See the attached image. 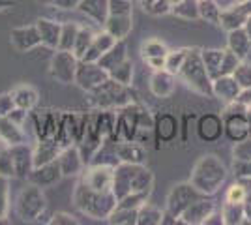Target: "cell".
<instances>
[{
  "label": "cell",
  "instance_id": "obj_1",
  "mask_svg": "<svg viewBox=\"0 0 251 225\" xmlns=\"http://www.w3.org/2000/svg\"><path fill=\"white\" fill-rule=\"evenodd\" d=\"M154 186V175L139 163H118L115 167L113 193L122 199L129 193H150Z\"/></svg>",
  "mask_w": 251,
  "mask_h": 225
},
{
  "label": "cell",
  "instance_id": "obj_2",
  "mask_svg": "<svg viewBox=\"0 0 251 225\" xmlns=\"http://www.w3.org/2000/svg\"><path fill=\"white\" fill-rule=\"evenodd\" d=\"M74 203L83 214L96 220H107L109 214L116 208L118 199L113 192H96L81 180L75 186Z\"/></svg>",
  "mask_w": 251,
  "mask_h": 225
},
{
  "label": "cell",
  "instance_id": "obj_3",
  "mask_svg": "<svg viewBox=\"0 0 251 225\" xmlns=\"http://www.w3.org/2000/svg\"><path fill=\"white\" fill-rule=\"evenodd\" d=\"M227 171L225 165L218 160V156L214 154H204L193 167L191 178L189 182L193 184L199 192H202L204 195H212L218 192V188L221 186V182L225 180Z\"/></svg>",
  "mask_w": 251,
  "mask_h": 225
},
{
  "label": "cell",
  "instance_id": "obj_4",
  "mask_svg": "<svg viewBox=\"0 0 251 225\" xmlns=\"http://www.w3.org/2000/svg\"><path fill=\"white\" fill-rule=\"evenodd\" d=\"M88 101L96 109H122L133 103V92L127 85H122L115 79H107L103 85L88 92Z\"/></svg>",
  "mask_w": 251,
  "mask_h": 225
},
{
  "label": "cell",
  "instance_id": "obj_5",
  "mask_svg": "<svg viewBox=\"0 0 251 225\" xmlns=\"http://www.w3.org/2000/svg\"><path fill=\"white\" fill-rule=\"evenodd\" d=\"M178 77L186 83V85L204 96H214V88H212V77H210L206 66L202 62L199 49H189L188 58L184 66L180 68Z\"/></svg>",
  "mask_w": 251,
  "mask_h": 225
},
{
  "label": "cell",
  "instance_id": "obj_6",
  "mask_svg": "<svg viewBox=\"0 0 251 225\" xmlns=\"http://www.w3.org/2000/svg\"><path fill=\"white\" fill-rule=\"evenodd\" d=\"M15 210L23 222H38L47 212V199L42 188L38 184H26L17 197Z\"/></svg>",
  "mask_w": 251,
  "mask_h": 225
},
{
  "label": "cell",
  "instance_id": "obj_7",
  "mask_svg": "<svg viewBox=\"0 0 251 225\" xmlns=\"http://www.w3.org/2000/svg\"><path fill=\"white\" fill-rule=\"evenodd\" d=\"M77 66H79V58L75 56L74 51L54 49V54L51 56V64H49V74L56 83L70 85V83H75Z\"/></svg>",
  "mask_w": 251,
  "mask_h": 225
},
{
  "label": "cell",
  "instance_id": "obj_8",
  "mask_svg": "<svg viewBox=\"0 0 251 225\" xmlns=\"http://www.w3.org/2000/svg\"><path fill=\"white\" fill-rule=\"evenodd\" d=\"M202 195H204V193L199 192L191 182L176 184L167 195V212L175 216L176 220H180L182 212H184L193 201L201 199Z\"/></svg>",
  "mask_w": 251,
  "mask_h": 225
},
{
  "label": "cell",
  "instance_id": "obj_9",
  "mask_svg": "<svg viewBox=\"0 0 251 225\" xmlns=\"http://www.w3.org/2000/svg\"><path fill=\"white\" fill-rule=\"evenodd\" d=\"M107 79H109V72L103 70L98 62L79 60L77 74H75V85L83 88L84 92H90L100 85H103Z\"/></svg>",
  "mask_w": 251,
  "mask_h": 225
},
{
  "label": "cell",
  "instance_id": "obj_10",
  "mask_svg": "<svg viewBox=\"0 0 251 225\" xmlns=\"http://www.w3.org/2000/svg\"><path fill=\"white\" fill-rule=\"evenodd\" d=\"M81 180L96 192H113L115 167H111V165H90V169L84 173Z\"/></svg>",
  "mask_w": 251,
  "mask_h": 225
},
{
  "label": "cell",
  "instance_id": "obj_11",
  "mask_svg": "<svg viewBox=\"0 0 251 225\" xmlns=\"http://www.w3.org/2000/svg\"><path fill=\"white\" fill-rule=\"evenodd\" d=\"M216 212V203L212 199H206V195H202L201 199L193 201L188 208L182 212L178 224H188V225H197V224H206L210 216Z\"/></svg>",
  "mask_w": 251,
  "mask_h": 225
},
{
  "label": "cell",
  "instance_id": "obj_12",
  "mask_svg": "<svg viewBox=\"0 0 251 225\" xmlns=\"http://www.w3.org/2000/svg\"><path fill=\"white\" fill-rule=\"evenodd\" d=\"M10 43L17 53H26V51H32L34 47L42 45V36L38 32L36 25L17 26L10 32Z\"/></svg>",
  "mask_w": 251,
  "mask_h": 225
},
{
  "label": "cell",
  "instance_id": "obj_13",
  "mask_svg": "<svg viewBox=\"0 0 251 225\" xmlns=\"http://www.w3.org/2000/svg\"><path fill=\"white\" fill-rule=\"evenodd\" d=\"M8 150H10L11 161H13L15 176L28 180V175L34 169V149L28 147V143H21L15 147H8Z\"/></svg>",
  "mask_w": 251,
  "mask_h": 225
},
{
  "label": "cell",
  "instance_id": "obj_14",
  "mask_svg": "<svg viewBox=\"0 0 251 225\" xmlns=\"http://www.w3.org/2000/svg\"><path fill=\"white\" fill-rule=\"evenodd\" d=\"M26 124H21L17 120H13L10 115L0 118V143L4 147H15V145H21L28 141L26 135Z\"/></svg>",
  "mask_w": 251,
  "mask_h": 225
},
{
  "label": "cell",
  "instance_id": "obj_15",
  "mask_svg": "<svg viewBox=\"0 0 251 225\" xmlns=\"http://www.w3.org/2000/svg\"><path fill=\"white\" fill-rule=\"evenodd\" d=\"M116 154L120 163H139L145 165L147 150L139 141H116Z\"/></svg>",
  "mask_w": 251,
  "mask_h": 225
},
{
  "label": "cell",
  "instance_id": "obj_16",
  "mask_svg": "<svg viewBox=\"0 0 251 225\" xmlns=\"http://www.w3.org/2000/svg\"><path fill=\"white\" fill-rule=\"evenodd\" d=\"M62 178V171H60V165H58V160L51 161V163H45V165H40V167H34L32 173L28 175V182L38 184L40 188H45V186H52Z\"/></svg>",
  "mask_w": 251,
  "mask_h": 225
},
{
  "label": "cell",
  "instance_id": "obj_17",
  "mask_svg": "<svg viewBox=\"0 0 251 225\" xmlns=\"http://www.w3.org/2000/svg\"><path fill=\"white\" fill-rule=\"evenodd\" d=\"M58 165H60V171L62 176H75V175H81V171L84 169V160L81 156V150L77 147H66L58 156Z\"/></svg>",
  "mask_w": 251,
  "mask_h": 225
},
{
  "label": "cell",
  "instance_id": "obj_18",
  "mask_svg": "<svg viewBox=\"0 0 251 225\" xmlns=\"http://www.w3.org/2000/svg\"><path fill=\"white\" fill-rule=\"evenodd\" d=\"M62 150L64 149L58 145L56 139H38V145L34 149V167H40V165L58 160Z\"/></svg>",
  "mask_w": 251,
  "mask_h": 225
},
{
  "label": "cell",
  "instance_id": "obj_19",
  "mask_svg": "<svg viewBox=\"0 0 251 225\" xmlns=\"http://www.w3.org/2000/svg\"><path fill=\"white\" fill-rule=\"evenodd\" d=\"M10 94H11V100H13V105H15L17 109L26 111V113L34 111V107H36V105H38V101H40V94H38V90L30 85L15 86Z\"/></svg>",
  "mask_w": 251,
  "mask_h": 225
},
{
  "label": "cell",
  "instance_id": "obj_20",
  "mask_svg": "<svg viewBox=\"0 0 251 225\" xmlns=\"http://www.w3.org/2000/svg\"><path fill=\"white\" fill-rule=\"evenodd\" d=\"M118 42L115 36H111V34L103 30V32H98L94 36V40H92V45L88 47V51L84 53V56L81 60H86V62H98L101 56H103L115 43Z\"/></svg>",
  "mask_w": 251,
  "mask_h": 225
},
{
  "label": "cell",
  "instance_id": "obj_21",
  "mask_svg": "<svg viewBox=\"0 0 251 225\" xmlns=\"http://www.w3.org/2000/svg\"><path fill=\"white\" fill-rule=\"evenodd\" d=\"M36 26H38V32L42 36V45L49 47V49H58L62 23L52 21V19H38Z\"/></svg>",
  "mask_w": 251,
  "mask_h": 225
},
{
  "label": "cell",
  "instance_id": "obj_22",
  "mask_svg": "<svg viewBox=\"0 0 251 225\" xmlns=\"http://www.w3.org/2000/svg\"><path fill=\"white\" fill-rule=\"evenodd\" d=\"M77 10L96 25L103 26L109 17V0H83Z\"/></svg>",
  "mask_w": 251,
  "mask_h": 225
},
{
  "label": "cell",
  "instance_id": "obj_23",
  "mask_svg": "<svg viewBox=\"0 0 251 225\" xmlns=\"http://www.w3.org/2000/svg\"><path fill=\"white\" fill-rule=\"evenodd\" d=\"M212 88H214V96L225 101H234L238 94H240V85L236 83V79L232 75H221L212 81Z\"/></svg>",
  "mask_w": 251,
  "mask_h": 225
},
{
  "label": "cell",
  "instance_id": "obj_24",
  "mask_svg": "<svg viewBox=\"0 0 251 225\" xmlns=\"http://www.w3.org/2000/svg\"><path fill=\"white\" fill-rule=\"evenodd\" d=\"M150 90L156 98H169L175 92V74L167 70H157L150 79Z\"/></svg>",
  "mask_w": 251,
  "mask_h": 225
},
{
  "label": "cell",
  "instance_id": "obj_25",
  "mask_svg": "<svg viewBox=\"0 0 251 225\" xmlns=\"http://www.w3.org/2000/svg\"><path fill=\"white\" fill-rule=\"evenodd\" d=\"M103 28L116 40H126V36L133 28V19L131 15H109Z\"/></svg>",
  "mask_w": 251,
  "mask_h": 225
},
{
  "label": "cell",
  "instance_id": "obj_26",
  "mask_svg": "<svg viewBox=\"0 0 251 225\" xmlns=\"http://www.w3.org/2000/svg\"><path fill=\"white\" fill-rule=\"evenodd\" d=\"M124 60H127V47H126L124 40H118V42L98 60V64L101 66L103 70H107V72H113L116 66H120Z\"/></svg>",
  "mask_w": 251,
  "mask_h": 225
},
{
  "label": "cell",
  "instance_id": "obj_27",
  "mask_svg": "<svg viewBox=\"0 0 251 225\" xmlns=\"http://www.w3.org/2000/svg\"><path fill=\"white\" fill-rule=\"evenodd\" d=\"M197 131L202 141H216L223 131V122L216 115H204L197 124Z\"/></svg>",
  "mask_w": 251,
  "mask_h": 225
},
{
  "label": "cell",
  "instance_id": "obj_28",
  "mask_svg": "<svg viewBox=\"0 0 251 225\" xmlns=\"http://www.w3.org/2000/svg\"><path fill=\"white\" fill-rule=\"evenodd\" d=\"M227 117V115H225ZM225 131H227V135H229L232 141H236V143H240L244 141V137L250 133V124H248V120L244 115L240 113H232L230 117H227V122H225Z\"/></svg>",
  "mask_w": 251,
  "mask_h": 225
},
{
  "label": "cell",
  "instance_id": "obj_29",
  "mask_svg": "<svg viewBox=\"0 0 251 225\" xmlns=\"http://www.w3.org/2000/svg\"><path fill=\"white\" fill-rule=\"evenodd\" d=\"M154 131H156L159 141H171L176 137L178 133V122L171 115H161L154 120Z\"/></svg>",
  "mask_w": 251,
  "mask_h": 225
},
{
  "label": "cell",
  "instance_id": "obj_30",
  "mask_svg": "<svg viewBox=\"0 0 251 225\" xmlns=\"http://www.w3.org/2000/svg\"><path fill=\"white\" fill-rule=\"evenodd\" d=\"M229 47H230V51L236 54L238 58H244L246 54L250 53V49H251L250 34L246 32V30H242V28H234V30H230Z\"/></svg>",
  "mask_w": 251,
  "mask_h": 225
},
{
  "label": "cell",
  "instance_id": "obj_31",
  "mask_svg": "<svg viewBox=\"0 0 251 225\" xmlns=\"http://www.w3.org/2000/svg\"><path fill=\"white\" fill-rule=\"evenodd\" d=\"M201 56H202V62L206 66L210 77H212V79L220 77L221 62H223L225 51H221V49H204V51H201Z\"/></svg>",
  "mask_w": 251,
  "mask_h": 225
},
{
  "label": "cell",
  "instance_id": "obj_32",
  "mask_svg": "<svg viewBox=\"0 0 251 225\" xmlns=\"http://www.w3.org/2000/svg\"><path fill=\"white\" fill-rule=\"evenodd\" d=\"M163 214L159 208L152 206V204L145 203L139 208V218H137V224L139 225H163Z\"/></svg>",
  "mask_w": 251,
  "mask_h": 225
},
{
  "label": "cell",
  "instance_id": "obj_33",
  "mask_svg": "<svg viewBox=\"0 0 251 225\" xmlns=\"http://www.w3.org/2000/svg\"><path fill=\"white\" fill-rule=\"evenodd\" d=\"M81 25L77 21L72 23H62V32H60V42H58V49H68L72 51L77 40V34H79Z\"/></svg>",
  "mask_w": 251,
  "mask_h": 225
},
{
  "label": "cell",
  "instance_id": "obj_34",
  "mask_svg": "<svg viewBox=\"0 0 251 225\" xmlns=\"http://www.w3.org/2000/svg\"><path fill=\"white\" fill-rule=\"evenodd\" d=\"M137 218H139V208H120V206H116L115 210L109 214L107 222L116 225H131L137 224Z\"/></svg>",
  "mask_w": 251,
  "mask_h": 225
},
{
  "label": "cell",
  "instance_id": "obj_35",
  "mask_svg": "<svg viewBox=\"0 0 251 225\" xmlns=\"http://www.w3.org/2000/svg\"><path fill=\"white\" fill-rule=\"evenodd\" d=\"M94 36L96 34L88 28V26H83L81 25V28H79V34H77V40H75V45H74V51L75 53V56L81 60L84 56V53L88 51V47L92 45V40H94Z\"/></svg>",
  "mask_w": 251,
  "mask_h": 225
},
{
  "label": "cell",
  "instance_id": "obj_36",
  "mask_svg": "<svg viewBox=\"0 0 251 225\" xmlns=\"http://www.w3.org/2000/svg\"><path fill=\"white\" fill-rule=\"evenodd\" d=\"M169 49L167 45L163 42H159V40H147V42H143L141 45V54H143V58L147 60V58H159V56H167Z\"/></svg>",
  "mask_w": 251,
  "mask_h": 225
},
{
  "label": "cell",
  "instance_id": "obj_37",
  "mask_svg": "<svg viewBox=\"0 0 251 225\" xmlns=\"http://www.w3.org/2000/svg\"><path fill=\"white\" fill-rule=\"evenodd\" d=\"M10 212V178L0 176V224H8Z\"/></svg>",
  "mask_w": 251,
  "mask_h": 225
},
{
  "label": "cell",
  "instance_id": "obj_38",
  "mask_svg": "<svg viewBox=\"0 0 251 225\" xmlns=\"http://www.w3.org/2000/svg\"><path fill=\"white\" fill-rule=\"evenodd\" d=\"M199 17L218 25L221 19V10L216 0H199Z\"/></svg>",
  "mask_w": 251,
  "mask_h": 225
},
{
  "label": "cell",
  "instance_id": "obj_39",
  "mask_svg": "<svg viewBox=\"0 0 251 225\" xmlns=\"http://www.w3.org/2000/svg\"><path fill=\"white\" fill-rule=\"evenodd\" d=\"M171 11L182 19H197L199 17V0H182Z\"/></svg>",
  "mask_w": 251,
  "mask_h": 225
},
{
  "label": "cell",
  "instance_id": "obj_40",
  "mask_svg": "<svg viewBox=\"0 0 251 225\" xmlns=\"http://www.w3.org/2000/svg\"><path fill=\"white\" fill-rule=\"evenodd\" d=\"M189 49H176V51H169L167 58H165V70L171 72V74L178 75L180 68L184 66L186 58H188Z\"/></svg>",
  "mask_w": 251,
  "mask_h": 225
},
{
  "label": "cell",
  "instance_id": "obj_41",
  "mask_svg": "<svg viewBox=\"0 0 251 225\" xmlns=\"http://www.w3.org/2000/svg\"><path fill=\"white\" fill-rule=\"evenodd\" d=\"M109 77L111 79H115L118 83H122V85H131V77H133V62L127 58L124 60L120 66H116L113 72H109Z\"/></svg>",
  "mask_w": 251,
  "mask_h": 225
},
{
  "label": "cell",
  "instance_id": "obj_42",
  "mask_svg": "<svg viewBox=\"0 0 251 225\" xmlns=\"http://www.w3.org/2000/svg\"><path fill=\"white\" fill-rule=\"evenodd\" d=\"M221 218H223V224H240L242 218H246L244 206L236 203H225L223 204Z\"/></svg>",
  "mask_w": 251,
  "mask_h": 225
},
{
  "label": "cell",
  "instance_id": "obj_43",
  "mask_svg": "<svg viewBox=\"0 0 251 225\" xmlns=\"http://www.w3.org/2000/svg\"><path fill=\"white\" fill-rule=\"evenodd\" d=\"M133 2L131 0H109V15H131Z\"/></svg>",
  "mask_w": 251,
  "mask_h": 225
},
{
  "label": "cell",
  "instance_id": "obj_44",
  "mask_svg": "<svg viewBox=\"0 0 251 225\" xmlns=\"http://www.w3.org/2000/svg\"><path fill=\"white\" fill-rule=\"evenodd\" d=\"M0 176H15V169H13V161H11L10 150L8 147L0 149Z\"/></svg>",
  "mask_w": 251,
  "mask_h": 225
},
{
  "label": "cell",
  "instance_id": "obj_45",
  "mask_svg": "<svg viewBox=\"0 0 251 225\" xmlns=\"http://www.w3.org/2000/svg\"><path fill=\"white\" fill-rule=\"evenodd\" d=\"M232 77L236 79V83L240 88H250L251 86V66L250 64H238L236 70L232 72Z\"/></svg>",
  "mask_w": 251,
  "mask_h": 225
},
{
  "label": "cell",
  "instance_id": "obj_46",
  "mask_svg": "<svg viewBox=\"0 0 251 225\" xmlns=\"http://www.w3.org/2000/svg\"><path fill=\"white\" fill-rule=\"evenodd\" d=\"M225 201L227 203H236L242 204L246 201V190L242 188L240 184H232L229 190H227V195H225Z\"/></svg>",
  "mask_w": 251,
  "mask_h": 225
},
{
  "label": "cell",
  "instance_id": "obj_47",
  "mask_svg": "<svg viewBox=\"0 0 251 225\" xmlns=\"http://www.w3.org/2000/svg\"><path fill=\"white\" fill-rule=\"evenodd\" d=\"M51 225H75L79 224L77 220H75L72 214H68V212H56V214L51 216Z\"/></svg>",
  "mask_w": 251,
  "mask_h": 225
},
{
  "label": "cell",
  "instance_id": "obj_48",
  "mask_svg": "<svg viewBox=\"0 0 251 225\" xmlns=\"http://www.w3.org/2000/svg\"><path fill=\"white\" fill-rule=\"evenodd\" d=\"M13 107H15V105H13V100H11L10 92L0 94V118L6 117V115H10Z\"/></svg>",
  "mask_w": 251,
  "mask_h": 225
},
{
  "label": "cell",
  "instance_id": "obj_49",
  "mask_svg": "<svg viewBox=\"0 0 251 225\" xmlns=\"http://www.w3.org/2000/svg\"><path fill=\"white\" fill-rule=\"evenodd\" d=\"M83 0H52V4L58 8V10H77L79 8V4H81Z\"/></svg>",
  "mask_w": 251,
  "mask_h": 225
},
{
  "label": "cell",
  "instance_id": "obj_50",
  "mask_svg": "<svg viewBox=\"0 0 251 225\" xmlns=\"http://www.w3.org/2000/svg\"><path fill=\"white\" fill-rule=\"evenodd\" d=\"M165 58H167V56H159V58H147L145 62L148 64V68H152L154 72H157V70H165Z\"/></svg>",
  "mask_w": 251,
  "mask_h": 225
},
{
  "label": "cell",
  "instance_id": "obj_51",
  "mask_svg": "<svg viewBox=\"0 0 251 225\" xmlns=\"http://www.w3.org/2000/svg\"><path fill=\"white\" fill-rule=\"evenodd\" d=\"M13 6H15V0H0V11L13 8Z\"/></svg>",
  "mask_w": 251,
  "mask_h": 225
},
{
  "label": "cell",
  "instance_id": "obj_52",
  "mask_svg": "<svg viewBox=\"0 0 251 225\" xmlns=\"http://www.w3.org/2000/svg\"><path fill=\"white\" fill-rule=\"evenodd\" d=\"M246 23H248V34H250V38H251V17Z\"/></svg>",
  "mask_w": 251,
  "mask_h": 225
},
{
  "label": "cell",
  "instance_id": "obj_53",
  "mask_svg": "<svg viewBox=\"0 0 251 225\" xmlns=\"http://www.w3.org/2000/svg\"><path fill=\"white\" fill-rule=\"evenodd\" d=\"M43 2H52V0H43Z\"/></svg>",
  "mask_w": 251,
  "mask_h": 225
}]
</instances>
